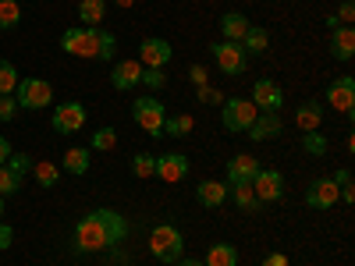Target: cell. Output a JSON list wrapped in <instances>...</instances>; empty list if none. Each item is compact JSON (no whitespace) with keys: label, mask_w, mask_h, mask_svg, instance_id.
Instances as JSON below:
<instances>
[{"label":"cell","mask_w":355,"mask_h":266,"mask_svg":"<svg viewBox=\"0 0 355 266\" xmlns=\"http://www.w3.org/2000/svg\"><path fill=\"white\" fill-rule=\"evenodd\" d=\"M100 249H114V238H110V227L100 217V210H93L75 227V252H100Z\"/></svg>","instance_id":"6da1fadb"},{"label":"cell","mask_w":355,"mask_h":266,"mask_svg":"<svg viewBox=\"0 0 355 266\" xmlns=\"http://www.w3.org/2000/svg\"><path fill=\"white\" fill-rule=\"evenodd\" d=\"M150 252L153 259L160 263H178L185 252V238H182V231H178L174 224H160L150 231Z\"/></svg>","instance_id":"7a4b0ae2"},{"label":"cell","mask_w":355,"mask_h":266,"mask_svg":"<svg viewBox=\"0 0 355 266\" xmlns=\"http://www.w3.org/2000/svg\"><path fill=\"white\" fill-rule=\"evenodd\" d=\"M164 103L157 96H135L132 103V121L150 135V139H164Z\"/></svg>","instance_id":"3957f363"},{"label":"cell","mask_w":355,"mask_h":266,"mask_svg":"<svg viewBox=\"0 0 355 266\" xmlns=\"http://www.w3.org/2000/svg\"><path fill=\"white\" fill-rule=\"evenodd\" d=\"M15 103L21 110H43L53 103V85L46 78H18V89H15Z\"/></svg>","instance_id":"277c9868"},{"label":"cell","mask_w":355,"mask_h":266,"mask_svg":"<svg viewBox=\"0 0 355 266\" xmlns=\"http://www.w3.org/2000/svg\"><path fill=\"white\" fill-rule=\"evenodd\" d=\"M61 46H64V53H71V57H85V61H96V46H100V28H68V33L61 36Z\"/></svg>","instance_id":"5b68a950"},{"label":"cell","mask_w":355,"mask_h":266,"mask_svg":"<svg viewBox=\"0 0 355 266\" xmlns=\"http://www.w3.org/2000/svg\"><path fill=\"white\" fill-rule=\"evenodd\" d=\"M210 53H214V61H217V68L224 75H245L249 71V53L239 43L217 39V43H210Z\"/></svg>","instance_id":"8992f818"},{"label":"cell","mask_w":355,"mask_h":266,"mask_svg":"<svg viewBox=\"0 0 355 266\" xmlns=\"http://www.w3.org/2000/svg\"><path fill=\"white\" fill-rule=\"evenodd\" d=\"M259 117V110L249 100H224L220 103V125L227 132H249V125Z\"/></svg>","instance_id":"52a82bcc"},{"label":"cell","mask_w":355,"mask_h":266,"mask_svg":"<svg viewBox=\"0 0 355 266\" xmlns=\"http://www.w3.org/2000/svg\"><path fill=\"white\" fill-rule=\"evenodd\" d=\"M249 185H252V192H256L259 202H281L284 199V177L274 167H259Z\"/></svg>","instance_id":"ba28073f"},{"label":"cell","mask_w":355,"mask_h":266,"mask_svg":"<svg viewBox=\"0 0 355 266\" xmlns=\"http://www.w3.org/2000/svg\"><path fill=\"white\" fill-rule=\"evenodd\" d=\"M85 107L78 103V100H71V103H61V107H53V132L57 135H75V132H82V125H85Z\"/></svg>","instance_id":"9c48e42d"},{"label":"cell","mask_w":355,"mask_h":266,"mask_svg":"<svg viewBox=\"0 0 355 266\" xmlns=\"http://www.w3.org/2000/svg\"><path fill=\"white\" fill-rule=\"evenodd\" d=\"M327 107H334L338 114L352 117V110H355V78L352 75H338L327 85Z\"/></svg>","instance_id":"30bf717a"},{"label":"cell","mask_w":355,"mask_h":266,"mask_svg":"<svg viewBox=\"0 0 355 266\" xmlns=\"http://www.w3.org/2000/svg\"><path fill=\"white\" fill-rule=\"evenodd\" d=\"M252 107H256L259 114H281V107H284L281 85L270 82V78H259V82L252 85Z\"/></svg>","instance_id":"8fae6325"},{"label":"cell","mask_w":355,"mask_h":266,"mask_svg":"<svg viewBox=\"0 0 355 266\" xmlns=\"http://www.w3.org/2000/svg\"><path fill=\"white\" fill-rule=\"evenodd\" d=\"M171 57H174V46L160 36H150V39L139 43V64L142 68H167Z\"/></svg>","instance_id":"7c38bea8"},{"label":"cell","mask_w":355,"mask_h":266,"mask_svg":"<svg viewBox=\"0 0 355 266\" xmlns=\"http://www.w3.org/2000/svg\"><path fill=\"white\" fill-rule=\"evenodd\" d=\"M185 174H189V157L185 153H160L157 157L153 177H160V181H167V185H178V181H185Z\"/></svg>","instance_id":"4fadbf2b"},{"label":"cell","mask_w":355,"mask_h":266,"mask_svg":"<svg viewBox=\"0 0 355 266\" xmlns=\"http://www.w3.org/2000/svg\"><path fill=\"white\" fill-rule=\"evenodd\" d=\"M334 202H338L334 177H316V181H309V188H306V206L309 210H331Z\"/></svg>","instance_id":"5bb4252c"},{"label":"cell","mask_w":355,"mask_h":266,"mask_svg":"<svg viewBox=\"0 0 355 266\" xmlns=\"http://www.w3.org/2000/svg\"><path fill=\"white\" fill-rule=\"evenodd\" d=\"M142 82V64L135 61H117L114 64V71H110V85L117 89V93H128V89H135Z\"/></svg>","instance_id":"9a60e30c"},{"label":"cell","mask_w":355,"mask_h":266,"mask_svg":"<svg viewBox=\"0 0 355 266\" xmlns=\"http://www.w3.org/2000/svg\"><path fill=\"white\" fill-rule=\"evenodd\" d=\"M331 57H334V61H352V57H355V33H352V25L331 28Z\"/></svg>","instance_id":"2e32d148"},{"label":"cell","mask_w":355,"mask_h":266,"mask_svg":"<svg viewBox=\"0 0 355 266\" xmlns=\"http://www.w3.org/2000/svg\"><path fill=\"white\" fill-rule=\"evenodd\" d=\"M323 103L320 100H306L299 110H295V125H299L302 132H320V125H323Z\"/></svg>","instance_id":"e0dca14e"},{"label":"cell","mask_w":355,"mask_h":266,"mask_svg":"<svg viewBox=\"0 0 355 266\" xmlns=\"http://www.w3.org/2000/svg\"><path fill=\"white\" fill-rule=\"evenodd\" d=\"M196 199H199V206H206V210H217V206L227 202V185L224 181H199Z\"/></svg>","instance_id":"ac0fdd59"},{"label":"cell","mask_w":355,"mask_h":266,"mask_svg":"<svg viewBox=\"0 0 355 266\" xmlns=\"http://www.w3.org/2000/svg\"><path fill=\"white\" fill-rule=\"evenodd\" d=\"M281 114H259L256 121L249 125V139L252 142H266V139H274V135H281Z\"/></svg>","instance_id":"d6986e66"},{"label":"cell","mask_w":355,"mask_h":266,"mask_svg":"<svg viewBox=\"0 0 355 266\" xmlns=\"http://www.w3.org/2000/svg\"><path fill=\"white\" fill-rule=\"evenodd\" d=\"M227 199L239 206V210H249V213H259V210H263V202L256 199V192H252L249 181H234V185H227Z\"/></svg>","instance_id":"ffe728a7"},{"label":"cell","mask_w":355,"mask_h":266,"mask_svg":"<svg viewBox=\"0 0 355 266\" xmlns=\"http://www.w3.org/2000/svg\"><path fill=\"white\" fill-rule=\"evenodd\" d=\"M256 170H259V160H256V157H249V153L234 157V160L227 163V185H234V181H252Z\"/></svg>","instance_id":"44dd1931"},{"label":"cell","mask_w":355,"mask_h":266,"mask_svg":"<svg viewBox=\"0 0 355 266\" xmlns=\"http://www.w3.org/2000/svg\"><path fill=\"white\" fill-rule=\"evenodd\" d=\"M220 33H224V39H227V43H242V36L249 33V18H245V15H239V11L220 15Z\"/></svg>","instance_id":"7402d4cb"},{"label":"cell","mask_w":355,"mask_h":266,"mask_svg":"<svg viewBox=\"0 0 355 266\" xmlns=\"http://www.w3.org/2000/svg\"><path fill=\"white\" fill-rule=\"evenodd\" d=\"M103 15H107V0H78V21L85 28H100Z\"/></svg>","instance_id":"603a6c76"},{"label":"cell","mask_w":355,"mask_h":266,"mask_svg":"<svg viewBox=\"0 0 355 266\" xmlns=\"http://www.w3.org/2000/svg\"><path fill=\"white\" fill-rule=\"evenodd\" d=\"M249 57H259V53H266V46H270V33L266 28H259V25H249V33L242 36V43H239Z\"/></svg>","instance_id":"cb8c5ba5"},{"label":"cell","mask_w":355,"mask_h":266,"mask_svg":"<svg viewBox=\"0 0 355 266\" xmlns=\"http://www.w3.org/2000/svg\"><path fill=\"white\" fill-rule=\"evenodd\" d=\"M202 263L206 266H239V249H234L231 242H217V245H210V252H206Z\"/></svg>","instance_id":"d4e9b609"},{"label":"cell","mask_w":355,"mask_h":266,"mask_svg":"<svg viewBox=\"0 0 355 266\" xmlns=\"http://www.w3.org/2000/svg\"><path fill=\"white\" fill-rule=\"evenodd\" d=\"M196 121H192V114H174V117H164V135L167 139H185L192 135Z\"/></svg>","instance_id":"484cf974"},{"label":"cell","mask_w":355,"mask_h":266,"mask_svg":"<svg viewBox=\"0 0 355 266\" xmlns=\"http://www.w3.org/2000/svg\"><path fill=\"white\" fill-rule=\"evenodd\" d=\"M100 217L107 220V227H110V238H114V245H121L125 238H128V231H132V224L117 213V210H100Z\"/></svg>","instance_id":"4316f807"},{"label":"cell","mask_w":355,"mask_h":266,"mask_svg":"<svg viewBox=\"0 0 355 266\" xmlns=\"http://www.w3.org/2000/svg\"><path fill=\"white\" fill-rule=\"evenodd\" d=\"M33 170H36V181H40V188H53L57 181H61V167H57V163H50V160H40V163H33Z\"/></svg>","instance_id":"83f0119b"},{"label":"cell","mask_w":355,"mask_h":266,"mask_svg":"<svg viewBox=\"0 0 355 266\" xmlns=\"http://www.w3.org/2000/svg\"><path fill=\"white\" fill-rule=\"evenodd\" d=\"M64 170H68V174H85V170H89V150H82V145H71V150L64 153Z\"/></svg>","instance_id":"f1b7e54d"},{"label":"cell","mask_w":355,"mask_h":266,"mask_svg":"<svg viewBox=\"0 0 355 266\" xmlns=\"http://www.w3.org/2000/svg\"><path fill=\"white\" fill-rule=\"evenodd\" d=\"M21 21V4L18 0H0V33H8Z\"/></svg>","instance_id":"f546056e"},{"label":"cell","mask_w":355,"mask_h":266,"mask_svg":"<svg viewBox=\"0 0 355 266\" xmlns=\"http://www.w3.org/2000/svg\"><path fill=\"white\" fill-rule=\"evenodd\" d=\"M302 150L309 157H327L331 142H327V135H320V132H302Z\"/></svg>","instance_id":"4dcf8cb0"},{"label":"cell","mask_w":355,"mask_h":266,"mask_svg":"<svg viewBox=\"0 0 355 266\" xmlns=\"http://www.w3.org/2000/svg\"><path fill=\"white\" fill-rule=\"evenodd\" d=\"M334 185H338V199L352 206V202H355V185H352V170H348V167H341V170L334 174Z\"/></svg>","instance_id":"1f68e13d"},{"label":"cell","mask_w":355,"mask_h":266,"mask_svg":"<svg viewBox=\"0 0 355 266\" xmlns=\"http://www.w3.org/2000/svg\"><path fill=\"white\" fill-rule=\"evenodd\" d=\"M18 89V71L11 61H0V96H15Z\"/></svg>","instance_id":"d6a6232c"},{"label":"cell","mask_w":355,"mask_h":266,"mask_svg":"<svg viewBox=\"0 0 355 266\" xmlns=\"http://www.w3.org/2000/svg\"><path fill=\"white\" fill-rule=\"evenodd\" d=\"M153 170H157V157L153 153H135L132 157V174L135 177H142V181H146V177H153Z\"/></svg>","instance_id":"836d02e7"},{"label":"cell","mask_w":355,"mask_h":266,"mask_svg":"<svg viewBox=\"0 0 355 266\" xmlns=\"http://www.w3.org/2000/svg\"><path fill=\"white\" fill-rule=\"evenodd\" d=\"M21 192V174H15L8 163H0V195H15Z\"/></svg>","instance_id":"e575fe53"},{"label":"cell","mask_w":355,"mask_h":266,"mask_svg":"<svg viewBox=\"0 0 355 266\" xmlns=\"http://www.w3.org/2000/svg\"><path fill=\"white\" fill-rule=\"evenodd\" d=\"M114 145H117V132L114 128H100L93 139H89V150H100V153L114 150Z\"/></svg>","instance_id":"d590c367"},{"label":"cell","mask_w":355,"mask_h":266,"mask_svg":"<svg viewBox=\"0 0 355 266\" xmlns=\"http://www.w3.org/2000/svg\"><path fill=\"white\" fill-rule=\"evenodd\" d=\"M114 46H117L114 33H103V28H100V46H96V61H110V57H114Z\"/></svg>","instance_id":"8d00e7d4"},{"label":"cell","mask_w":355,"mask_h":266,"mask_svg":"<svg viewBox=\"0 0 355 266\" xmlns=\"http://www.w3.org/2000/svg\"><path fill=\"white\" fill-rule=\"evenodd\" d=\"M139 85L164 89V85H167V75H164V68H142V82H139Z\"/></svg>","instance_id":"74e56055"},{"label":"cell","mask_w":355,"mask_h":266,"mask_svg":"<svg viewBox=\"0 0 355 266\" xmlns=\"http://www.w3.org/2000/svg\"><path fill=\"white\" fill-rule=\"evenodd\" d=\"M8 167L15 174H25V170H33V157H28V153H11L8 157Z\"/></svg>","instance_id":"f35d334b"},{"label":"cell","mask_w":355,"mask_h":266,"mask_svg":"<svg viewBox=\"0 0 355 266\" xmlns=\"http://www.w3.org/2000/svg\"><path fill=\"white\" fill-rule=\"evenodd\" d=\"M15 114H18V103H15V96H0V121H15Z\"/></svg>","instance_id":"ab89813d"},{"label":"cell","mask_w":355,"mask_h":266,"mask_svg":"<svg viewBox=\"0 0 355 266\" xmlns=\"http://www.w3.org/2000/svg\"><path fill=\"white\" fill-rule=\"evenodd\" d=\"M338 25H352L355 21V4H352V0H341V8H338Z\"/></svg>","instance_id":"60d3db41"},{"label":"cell","mask_w":355,"mask_h":266,"mask_svg":"<svg viewBox=\"0 0 355 266\" xmlns=\"http://www.w3.org/2000/svg\"><path fill=\"white\" fill-rule=\"evenodd\" d=\"M11 242H15V231L8 224H0V249H11Z\"/></svg>","instance_id":"b9f144b4"},{"label":"cell","mask_w":355,"mask_h":266,"mask_svg":"<svg viewBox=\"0 0 355 266\" xmlns=\"http://www.w3.org/2000/svg\"><path fill=\"white\" fill-rule=\"evenodd\" d=\"M189 78H192L196 85H206V68H202V64H192V68H189Z\"/></svg>","instance_id":"7bdbcfd3"},{"label":"cell","mask_w":355,"mask_h":266,"mask_svg":"<svg viewBox=\"0 0 355 266\" xmlns=\"http://www.w3.org/2000/svg\"><path fill=\"white\" fill-rule=\"evenodd\" d=\"M263 266H288V256L284 252H274V256H266Z\"/></svg>","instance_id":"ee69618b"},{"label":"cell","mask_w":355,"mask_h":266,"mask_svg":"<svg viewBox=\"0 0 355 266\" xmlns=\"http://www.w3.org/2000/svg\"><path fill=\"white\" fill-rule=\"evenodd\" d=\"M8 157H11V142L0 135V163H8Z\"/></svg>","instance_id":"f6af8a7d"},{"label":"cell","mask_w":355,"mask_h":266,"mask_svg":"<svg viewBox=\"0 0 355 266\" xmlns=\"http://www.w3.org/2000/svg\"><path fill=\"white\" fill-rule=\"evenodd\" d=\"M174 266H206V263H202V259H178Z\"/></svg>","instance_id":"bcb514c9"},{"label":"cell","mask_w":355,"mask_h":266,"mask_svg":"<svg viewBox=\"0 0 355 266\" xmlns=\"http://www.w3.org/2000/svg\"><path fill=\"white\" fill-rule=\"evenodd\" d=\"M114 4H117V8H132V4H135V0H114Z\"/></svg>","instance_id":"7dc6e473"},{"label":"cell","mask_w":355,"mask_h":266,"mask_svg":"<svg viewBox=\"0 0 355 266\" xmlns=\"http://www.w3.org/2000/svg\"><path fill=\"white\" fill-rule=\"evenodd\" d=\"M0 217H4V195H0Z\"/></svg>","instance_id":"c3c4849f"}]
</instances>
